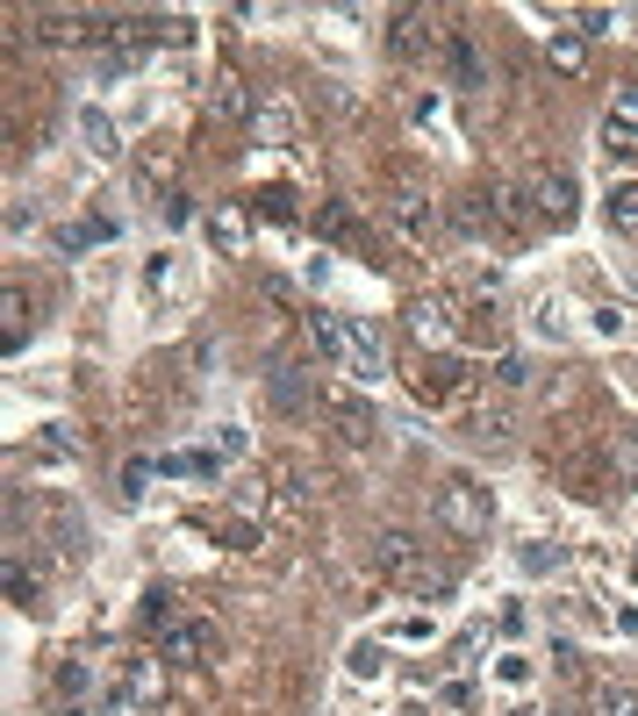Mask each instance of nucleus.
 <instances>
[{"instance_id":"1","label":"nucleus","mask_w":638,"mask_h":716,"mask_svg":"<svg viewBox=\"0 0 638 716\" xmlns=\"http://www.w3.org/2000/svg\"><path fill=\"white\" fill-rule=\"evenodd\" d=\"M431 516L445 523V538H459V545H481L488 530H495V502H488L481 480H466V473H445V480H438Z\"/></svg>"},{"instance_id":"2","label":"nucleus","mask_w":638,"mask_h":716,"mask_svg":"<svg viewBox=\"0 0 638 716\" xmlns=\"http://www.w3.org/2000/svg\"><path fill=\"white\" fill-rule=\"evenodd\" d=\"M345 351H352V366H345L352 380H366V387H373V380H388V344H380V323H373V316H345Z\"/></svg>"},{"instance_id":"3","label":"nucleus","mask_w":638,"mask_h":716,"mask_svg":"<svg viewBox=\"0 0 638 716\" xmlns=\"http://www.w3.org/2000/svg\"><path fill=\"white\" fill-rule=\"evenodd\" d=\"M531 208L545 222H574L581 215V180H574V172H531Z\"/></svg>"},{"instance_id":"4","label":"nucleus","mask_w":638,"mask_h":716,"mask_svg":"<svg viewBox=\"0 0 638 716\" xmlns=\"http://www.w3.org/2000/svg\"><path fill=\"white\" fill-rule=\"evenodd\" d=\"M208 652H216V624L208 616H180L173 631H158V659H173V666H201Z\"/></svg>"},{"instance_id":"5","label":"nucleus","mask_w":638,"mask_h":716,"mask_svg":"<svg viewBox=\"0 0 638 716\" xmlns=\"http://www.w3.org/2000/svg\"><path fill=\"white\" fill-rule=\"evenodd\" d=\"M373 559H380V573H388V580H409V588L424 580V545H416L409 530H380V538H373Z\"/></svg>"},{"instance_id":"6","label":"nucleus","mask_w":638,"mask_h":716,"mask_svg":"<svg viewBox=\"0 0 638 716\" xmlns=\"http://www.w3.org/2000/svg\"><path fill=\"white\" fill-rule=\"evenodd\" d=\"M388 222H395L409 244H431V230H438V208H431V194H416V187H395L388 194Z\"/></svg>"},{"instance_id":"7","label":"nucleus","mask_w":638,"mask_h":716,"mask_svg":"<svg viewBox=\"0 0 638 716\" xmlns=\"http://www.w3.org/2000/svg\"><path fill=\"white\" fill-rule=\"evenodd\" d=\"M266 402H273V416H309L316 409V387H309V373H302V366H273V373H266Z\"/></svg>"},{"instance_id":"8","label":"nucleus","mask_w":638,"mask_h":716,"mask_svg":"<svg viewBox=\"0 0 638 716\" xmlns=\"http://www.w3.org/2000/svg\"><path fill=\"white\" fill-rule=\"evenodd\" d=\"M409 337L424 344V351L445 358V351H452V316H445L438 301H409Z\"/></svg>"},{"instance_id":"9","label":"nucleus","mask_w":638,"mask_h":716,"mask_svg":"<svg viewBox=\"0 0 638 716\" xmlns=\"http://www.w3.org/2000/svg\"><path fill=\"white\" fill-rule=\"evenodd\" d=\"M330 423H338V437L352 444V452H359V444H373V409H366V402H352V394H330Z\"/></svg>"},{"instance_id":"10","label":"nucleus","mask_w":638,"mask_h":716,"mask_svg":"<svg viewBox=\"0 0 638 716\" xmlns=\"http://www.w3.org/2000/svg\"><path fill=\"white\" fill-rule=\"evenodd\" d=\"M445 58H452V79H459V94H481V86H488V58L474 51V36H445Z\"/></svg>"},{"instance_id":"11","label":"nucleus","mask_w":638,"mask_h":716,"mask_svg":"<svg viewBox=\"0 0 638 716\" xmlns=\"http://www.w3.org/2000/svg\"><path fill=\"white\" fill-rule=\"evenodd\" d=\"M208 237H216V251L237 258L244 244H251V215H244V208H216V215H208Z\"/></svg>"},{"instance_id":"12","label":"nucleus","mask_w":638,"mask_h":716,"mask_svg":"<svg viewBox=\"0 0 638 716\" xmlns=\"http://www.w3.org/2000/svg\"><path fill=\"white\" fill-rule=\"evenodd\" d=\"M424 22H431L424 8H402V15L388 22V51H395V58H416V51H424Z\"/></svg>"},{"instance_id":"13","label":"nucleus","mask_w":638,"mask_h":716,"mask_svg":"<svg viewBox=\"0 0 638 716\" xmlns=\"http://www.w3.org/2000/svg\"><path fill=\"white\" fill-rule=\"evenodd\" d=\"M158 473H173V480H216V473H223V459H216V452H165Z\"/></svg>"},{"instance_id":"14","label":"nucleus","mask_w":638,"mask_h":716,"mask_svg":"<svg viewBox=\"0 0 638 716\" xmlns=\"http://www.w3.org/2000/svg\"><path fill=\"white\" fill-rule=\"evenodd\" d=\"M416 387H424V394H431V402H438V394H445V402H452V394H459L466 387V358H431V373H424V380H416Z\"/></svg>"},{"instance_id":"15","label":"nucleus","mask_w":638,"mask_h":716,"mask_svg":"<svg viewBox=\"0 0 638 716\" xmlns=\"http://www.w3.org/2000/svg\"><path fill=\"white\" fill-rule=\"evenodd\" d=\"M309 337H316V351H323L330 366H352V351H345V316H309Z\"/></svg>"},{"instance_id":"16","label":"nucleus","mask_w":638,"mask_h":716,"mask_svg":"<svg viewBox=\"0 0 638 716\" xmlns=\"http://www.w3.org/2000/svg\"><path fill=\"white\" fill-rule=\"evenodd\" d=\"M216 115H223V122H251V115H259L251 86H244V79H223V86H216Z\"/></svg>"},{"instance_id":"17","label":"nucleus","mask_w":638,"mask_h":716,"mask_svg":"<svg viewBox=\"0 0 638 716\" xmlns=\"http://www.w3.org/2000/svg\"><path fill=\"white\" fill-rule=\"evenodd\" d=\"M79 144H87L94 158H108V151H115V122H108L101 108H79Z\"/></svg>"},{"instance_id":"18","label":"nucleus","mask_w":638,"mask_h":716,"mask_svg":"<svg viewBox=\"0 0 638 716\" xmlns=\"http://www.w3.org/2000/svg\"><path fill=\"white\" fill-rule=\"evenodd\" d=\"M0 330H8V344H22V337H29V294H22V287H8V294H0Z\"/></svg>"},{"instance_id":"19","label":"nucleus","mask_w":638,"mask_h":716,"mask_svg":"<svg viewBox=\"0 0 638 716\" xmlns=\"http://www.w3.org/2000/svg\"><path fill=\"white\" fill-rule=\"evenodd\" d=\"M588 716H638V688L603 681V688H596V702H588Z\"/></svg>"},{"instance_id":"20","label":"nucleus","mask_w":638,"mask_h":716,"mask_svg":"<svg viewBox=\"0 0 638 716\" xmlns=\"http://www.w3.org/2000/svg\"><path fill=\"white\" fill-rule=\"evenodd\" d=\"M545 58H552V72H581V65H588V44H581V29L552 36V44H545Z\"/></svg>"},{"instance_id":"21","label":"nucleus","mask_w":638,"mask_h":716,"mask_svg":"<svg viewBox=\"0 0 638 716\" xmlns=\"http://www.w3.org/2000/svg\"><path fill=\"white\" fill-rule=\"evenodd\" d=\"M610 230H638V180L610 187Z\"/></svg>"},{"instance_id":"22","label":"nucleus","mask_w":638,"mask_h":716,"mask_svg":"<svg viewBox=\"0 0 638 716\" xmlns=\"http://www.w3.org/2000/svg\"><path fill=\"white\" fill-rule=\"evenodd\" d=\"M251 137H266V144H273V137H294V115H287L280 101H259V115H251Z\"/></svg>"},{"instance_id":"23","label":"nucleus","mask_w":638,"mask_h":716,"mask_svg":"<svg viewBox=\"0 0 638 716\" xmlns=\"http://www.w3.org/2000/svg\"><path fill=\"white\" fill-rule=\"evenodd\" d=\"M603 129H617V137H638V86H617V101H610V122Z\"/></svg>"},{"instance_id":"24","label":"nucleus","mask_w":638,"mask_h":716,"mask_svg":"<svg viewBox=\"0 0 638 716\" xmlns=\"http://www.w3.org/2000/svg\"><path fill=\"white\" fill-rule=\"evenodd\" d=\"M180 616H173V588H151L144 595V631H173Z\"/></svg>"},{"instance_id":"25","label":"nucleus","mask_w":638,"mask_h":716,"mask_svg":"<svg viewBox=\"0 0 638 716\" xmlns=\"http://www.w3.org/2000/svg\"><path fill=\"white\" fill-rule=\"evenodd\" d=\"M8 595H15V609H36V595H44V588H36V573L22 559H8Z\"/></svg>"},{"instance_id":"26","label":"nucleus","mask_w":638,"mask_h":716,"mask_svg":"<svg viewBox=\"0 0 638 716\" xmlns=\"http://www.w3.org/2000/svg\"><path fill=\"white\" fill-rule=\"evenodd\" d=\"M617 487H638V430H617Z\"/></svg>"},{"instance_id":"27","label":"nucleus","mask_w":638,"mask_h":716,"mask_svg":"<svg viewBox=\"0 0 638 716\" xmlns=\"http://www.w3.org/2000/svg\"><path fill=\"white\" fill-rule=\"evenodd\" d=\"M151 473H158V459H130V466H122V502H144Z\"/></svg>"},{"instance_id":"28","label":"nucleus","mask_w":638,"mask_h":716,"mask_svg":"<svg viewBox=\"0 0 638 716\" xmlns=\"http://www.w3.org/2000/svg\"><path fill=\"white\" fill-rule=\"evenodd\" d=\"M58 688H65V695L79 702V695H87V688H94V666H87V659H72L65 674H58Z\"/></svg>"},{"instance_id":"29","label":"nucleus","mask_w":638,"mask_h":716,"mask_svg":"<svg viewBox=\"0 0 638 716\" xmlns=\"http://www.w3.org/2000/svg\"><path fill=\"white\" fill-rule=\"evenodd\" d=\"M44 444H51V459H79V437L65 423H44Z\"/></svg>"},{"instance_id":"30","label":"nucleus","mask_w":638,"mask_h":716,"mask_svg":"<svg viewBox=\"0 0 638 716\" xmlns=\"http://www.w3.org/2000/svg\"><path fill=\"white\" fill-rule=\"evenodd\" d=\"M588 36H617V15L610 8H581V44Z\"/></svg>"},{"instance_id":"31","label":"nucleus","mask_w":638,"mask_h":716,"mask_svg":"<svg viewBox=\"0 0 638 716\" xmlns=\"http://www.w3.org/2000/svg\"><path fill=\"white\" fill-rule=\"evenodd\" d=\"M488 380H502V387H524L531 373H524V358H517V351H502V358H495V373H488Z\"/></svg>"},{"instance_id":"32","label":"nucleus","mask_w":638,"mask_h":716,"mask_svg":"<svg viewBox=\"0 0 638 716\" xmlns=\"http://www.w3.org/2000/svg\"><path fill=\"white\" fill-rule=\"evenodd\" d=\"M517 559H524V573H552V566H560V552H552V545H524Z\"/></svg>"},{"instance_id":"33","label":"nucleus","mask_w":638,"mask_h":716,"mask_svg":"<svg viewBox=\"0 0 638 716\" xmlns=\"http://www.w3.org/2000/svg\"><path fill=\"white\" fill-rule=\"evenodd\" d=\"M352 674H359V681H373V674H380V645H352Z\"/></svg>"},{"instance_id":"34","label":"nucleus","mask_w":638,"mask_h":716,"mask_svg":"<svg viewBox=\"0 0 638 716\" xmlns=\"http://www.w3.org/2000/svg\"><path fill=\"white\" fill-rule=\"evenodd\" d=\"M316 230H323V237H352V215H345V208H323V215H316Z\"/></svg>"},{"instance_id":"35","label":"nucleus","mask_w":638,"mask_h":716,"mask_svg":"<svg viewBox=\"0 0 638 716\" xmlns=\"http://www.w3.org/2000/svg\"><path fill=\"white\" fill-rule=\"evenodd\" d=\"M445 709H474V681H445Z\"/></svg>"},{"instance_id":"36","label":"nucleus","mask_w":638,"mask_h":716,"mask_svg":"<svg viewBox=\"0 0 638 716\" xmlns=\"http://www.w3.org/2000/svg\"><path fill=\"white\" fill-rule=\"evenodd\" d=\"M230 545H237V552H259V523H230Z\"/></svg>"},{"instance_id":"37","label":"nucleus","mask_w":638,"mask_h":716,"mask_svg":"<svg viewBox=\"0 0 638 716\" xmlns=\"http://www.w3.org/2000/svg\"><path fill=\"white\" fill-rule=\"evenodd\" d=\"M596 330H603V337H617V330H624V308L603 301V308H596Z\"/></svg>"},{"instance_id":"38","label":"nucleus","mask_w":638,"mask_h":716,"mask_svg":"<svg viewBox=\"0 0 638 716\" xmlns=\"http://www.w3.org/2000/svg\"><path fill=\"white\" fill-rule=\"evenodd\" d=\"M65 716H94V709H87V702H72V709H65Z\"/></svg>"},{"instance_id":"39","label":"nucleus","mask_w":638,"mask_h":716,"mask_svg":"<svg viewBox=\"0 0 638 716\" xmlns=\"http://www.w3.org/2000/svg\"><path fill=\"white\" fill-rule=\"evenodd\" d=\"M502 716H538V709H502Z\"/></svg>"},{"instance_id":"40","label":"nucleus","mask_w":638,"mask_h":716,"mask_svg":"<svg viewBox=\"0 0 638 716\" xmlns=\"http://www.w3.org/2000/svg\"><path fill=\"white\" fill-rule=\"evenodd\" d=\"M538 716H567V709H538Z\"/></svg>"}]
</instances>
